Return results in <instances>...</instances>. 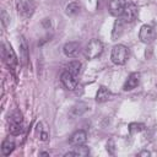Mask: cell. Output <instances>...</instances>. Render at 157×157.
Returning a JSON list of instances; mask_svg holds the SVG:
<instances>
[{
	"label": "cell",
	"mask_w": 157,
	"mask_h": 157,
	"mask_svg": "<svg viewBox=\"0 0 157 157\" xmlns=\"http://www.w3.org/2000/svg\"><path fill=\"white\" fill-rule=\"evenodd\" d=\"M129 58V49L123 44H117L112 49L110 59L115 65H124Z\"/></svg>",
	"instance_id": "obj_1"
},
{
	"label": "cell",
	"mask_w": 157,
	"mask_h": 157,
	"mask_svg": "<svg viewBox=\"0 0 157 157\" xmlns=\"http://www.w3.org/2000/svg\"><path fill=\"white\" fill-rule=\"evenodd\" d=\"M10 123V132L12 135H20L23 130V125H22V115L18 110H15L9 119Z\"/></svg>",
	"instance_id": "obj_2"
},
{
	"label": "cell",
	"mask_w": 157,
	"mask_h": 157,
	"mask_svg": "<svg viewBox=\"0 0 157 157\" xmlns=\"http://www.w3.org/2000/svg\"><path fill=\"white\" fill-rule=\"evenodd\" d=\"M103 52V44L101 40L98 39H91L90 43L86 47V56L88 59H96L97 56H99Z\"/></svg>",
	"instance_id": "obj_3"
},
{
	"label": "cell",
	"mask_w": 157,
	"mask_h": 157,
	"mask_svg": "<svg viewBox=\"0 0 157 157\" xmlns=\"http://www.w3.org/2000/svg\"><path fill=\"white\" fill-rule=\"evenodd\" d=\"M17 9H18V13L23 17H29L33 15L34 9H36V4L32 0H20L17 4Z\"/></svg>",
	"instance_id": "obj_4"
},
{
	"label": "cell",
	"mask_w": 157,
	"mask_h": 157,
	"mask_svg": "<svg viewBox=\"0 0 157 157\" xmlns=\"http://www.w3.org/2000/svg\"><path fill=\"white\" fill-rule=\"evenodd\" d=\"M156 37V32H155V28L151 26V25H144L141 28H140V32H139V38L142 43H151Z\"/></svg>",
	"instance_id": "obj_5"
},
{
	"label": "cell",
	"mask_w": 157,
	"mask_h": 157,
	"mask_svg": "<svg viewBox=\"0 0 157 157\" xmlns=\"http://www.w3.org/2000/svg\"><path fill=\"white\" fill-rule=\"evenodd\" d=\"M137 17V7L134 4H126L123 13H121V20L124 22H132Z\"/></svg>",
	"instance_id": "obj_6"
},
{
	"label": "cell",
	"mask_w": 157,
	"mask_h": 157,
	"mask_svg": "<svg viewBox=\"0 0 157 157\" xmlns=\"http://www.w3.org/2000/svg\"><path fill=\"white\" fill-rule=\"evenodd\" d=\"M60 80H61L63 85H64L67 90H70V91H72V90H75V88L77 87V78H76V75H72V74L69 72V71H64V72L61 74V76H60Z\"/></svg>",
	"instance_id": "obj_7"
},
{
	"label": "cell",
	"mask_w": 157,
	"mask_h": 157,
	"mask_svg": "<svg viewBox=\"0 0 157 157\" xmlns=\"http://www.w3.org/2000/svg\"><path fill=\"white\" fill-rule=\"evenodd\" d=\"M125 6H126V1L125 0H110V2H109V12L113 16H121Z\"/></svg>",
	"instance_id": "obj_8"
},
{
	"label": "cell",
	"mask_w": 157,
	"mask_h": 157,
	"mask_svg": "<svg viewBox=\"0 0 157 157\" xmlns=\"http://www.w3.org/2000/svg\"><path fill=\"white\" fill-rule=\"evenodd\" d=\"M63 50H64V54H65L66 56H69V58H75V56L78 55V53H80V50H81V45H80V43H77V42H67V43L64 45Z\"/></svg>",
	"instance_id": "obj_9"
},
{
	"label": "cell",
	"mask_w": 157,
	"mask_h": 157,
	"mask_svg": "<svg viewBox=\"0 0 157 157\" xmlns=\"http://www.w3.org/2000/svg\"><path fill=\"white\" fill-rule=\"evenodd\" d=\"M2 55H4V60L6 61V64L9 66H15L17 60H16V55L13 53V50L11 49V47H9L7 44H4L2 47Z\"/></svg>",
	"instance_id": "obj_10"
},
{
	"label": "cell",
	"mask_w": 157,
	"mask_h": 157,
	"mask_svg": "<svg viewBox=\"0 0 157 157\" xmlns=\"http://www.w3.org/2000/svg\"><path fill=\"white\" fill-rule=\"evenodd\" d=\"M139 82H140V74L132 72V74L129 75L128 80L125 81V83L123 86V90L124 91H131V90H134L139 86Z\"/></svg>",
	"instance_id": "obj_11"
},
{
	"label": "cell",
	"mask_w": 157,
	"mask_h": 157,
	"mask_svg": "<svg viewBox=\"0 0 157 157\" xmlns=\"http://www.w3.org/2000/svg\"><path fill=\"white\" fill-rule=\"evenodd\" d=\"M87 140V134L83 130H77L76 132L72 134V136L70 137V144L74 146H78V145H83Z\"/></svg>",
	"instance_id": "obj_12"
},
{
	"label": "cell",
	"mask_w": 157,
	"mask_h": 157,
	"mask_svg": "<svg viewBox=\"0 0 157 157\" xmlns=\"http://www.w3.org/2000/svg\"><path fill=\"white\" fill-rule=\"evenodd\" d=\"M109 98H110V91L104 86L99 87V90L97 91V94H96V101L98 103H103V102L108 101Z\"/></svg>",
	"instance_id": "obj_13"
},
{
	"label": "cell",
	"mask_w": 157,
	"mask_h": 157,
	"mask_svg": "<svg viewBox=\"0 0 157 157\" xmlns=\"http://www.w3.org/2000/svg\"><path fill=\"white\" fill-rule=\"evenodd\" d=\"M15 148V141L10 137H7L6 140L2 141V145H1V152L4 156H9Z\"/></svg>",
	"instance_id": "obj_14"
},
{
	"label": "cell",
	"mask_w": 157,
	"mask_h": 157,
	"mask_svg": "<svg viewBox=\"0 0 157 157\" xmlns=\"http://www.w3.org/2000/svg\"><path fill=\"white\" fill-rule=\"evenodd\" d=\"M123 28H124V21L121 18L117 20L115 23H114V27H113V32H112V38L113 39H117L121 36L123 33Z\"/></svg>",
	"instance_id": "obj_15"
},
{
	"label": "cell",
	"mask_w": 157,
	"mask_h": 157,
	"mask_svg": "<svg viewBox=\"0 0 157 157\" xmlns=\"http://www.w3.org/2000/svg\"><path fill=\"white\" fill-rule=\"evenodd\" d=\"M66 71L71 72L72 75H78L81 71V63L78 60H72L66 65Z\"/></svg>",
	"instance_id": "obj_16"
},
{
	"label": "cell",
	"mask_w": 157,
	"mask_h": 157,
	"mask_svg": "<svg viewBox=\"0 0 157 157\" xmlns=\"http://www.w3.org/2000/svg\"><path fill=\"white\" fill-rule=\"evenodd\" d=\"M80 5L77 2H70L67 6H66V10H65V13L67 16H75L80 12Z\"/></svg>",
	"instance_id": "obj_17"
},
{
	"label": "cell",
	"mask_w": 157,
	"mask_h": 157,
	"mask_svg": "<svg viewBox=\"0 0 157 157\" xmlns=\"http://www.w3.org/2000/svg\"><path fill=\"white\" fill-rule=\"evenodd\" d=\"M74 153H75V156H88L90 155V148L87 146L78 145V146H76Z\"/></svg>",
	"instance_id": "obj_18"
},
{
	"label": "cell",
	"mask_w": 157,
	"mask_h": 157,
	"mask_svg": "<svg viewBox=\"0 0 157 157\" xmlns=\"http://www.w3.org/2000/svg\"><path fill=\"white\" fill-rule=\"evenodd\" d=\"M86 109H87V105L85 103H78V104L72 107V114L74 115H81L83 112H86Z\"/></svg>",
	"instance_id": "obj_19"
},
{
	"label": "cell",
	"mask_w": 157,
	"mask_h": 157,
	"mask_svg": "<svg viewBox=\"0 0 157 157\" xmlns=\"http://www.w3.org/2000/svg\"><path fill=\"white\" fill-rule=\"evenodd\" d=\"M142 129H144V124L132 123V124H130V125H129V131H130L131 134H134V132H140Z\"/></svg>",
	"instance_id": "obj_20"
},
{
	"label": "cell",
	"mask_w": 157,
	"mask_h": 157,
	"mask_svg": "<svg viewBox=\"0 0 157 157\" xmlns=\"http://www.w3.org/2000/svg\"><path fill=\"white\" fill-rule=\"evenodd\" d=\"M6 21H7V17H6V12L2 10V22H4V25L6 26Z\"/></svg>",
	"instance_id": "obj_21"
},
{
	"label": "cell",
	"mask_w": 157,
	"mask_h": 157,
	"mask_svg": "<svg viewBox=\"0 0 157 157\" xmlns=\"http://www.w3.org/2000/svg\"><path fill=\"white\" fill-rule=\"evenodd\" d=\"M40 139H42L43 141H47V140H48V134H47V132H42Z\"/></svg>",
	"instance_id": "obj_22"
},
{
	"label": "cell",
	"mask_w": 157,
	"mask_h": 157,
	"mask_svg": "<svg viewBox=\"0 0 157 157\" xmlns=\"http://www.w3.org/2000/svg\"><path fill=\"white\" fill-rule=\"evenodd\" d=\"M140 156H150V152L144 151V152H141V153H140Z\"/></svg>",
	"instance_id": "obj_23"
}]
</instances>
